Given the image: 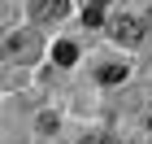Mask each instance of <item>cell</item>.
<instances>
[{
	"instance_id": "1",
	"label": "cell",
	"mask_w": 152,
	"mask_h": 144,
	"mask_svg": "<svg viewBox=\"0 0 152 144\" xmlns=\"http://www.w3.org/2000/svg\"><path fill=\"white\" fill-rule=\"evenodd\" d=\"M4 52H9V61H18V66H31V61H39V52H44V39H39V31H31V26H18V31H9V39H4Z\"/></svg>"
},
{
	"instance_id": "2",
	"label": "cell",
	"mask_w": 152,
	"mask_h": 144,
	"mask_svg": "<svg viewBox=\"0 0 152 144\" xmlns=\"http://www.w3.org/2000/svg\"><path fill=\"white\" fill-rule=\"evenodd\" d=\"M109 35H113L117 44H139V39L148 35V22L135 18V13H117L113 22H109Z\"/></svg>"
},
{
	"instance_id": "3",
	"label": "cell",
	"mask_w": 152,
	"mask_h": 144,
	"mask_svg": "<svg viewBox=\"0 0 152 144\" xmlns=\"http://www.w3.org/2000/svg\"><path fill=\"white\" fill-rule=\"evenodd\" d=\"M65 9H70V0H35L31 4V13H35L39 22H61Z\"/></svg>"
},
{
	"instance_id": "4",
	"label": "cell",
	"mask_w": 152,
	"mask_h": 144,
	"mask_svg": "<svg viewBox=\"0 0 152 144\" xmlns=\"http://www.w3.org/2000/svg\"><path fill=\"white\" fill-rule=\"evenodd\" d=\"M52 57H57V66H74V61H78V48L65 39V44H57V48H52Z\"/></svg>"
},
{
	"instance_id": "5",
	"label": "cell",
	"mask_w": 152,
	"mask_h": 144,
	"mask_svg": "<svg viewBox=\"0 0 152 144\" xmlns=\"http://www.w3.org/2000/svg\"><path fill=\"white\" fill-rule=\"evenodd\" d=\"M96 79H100V83H122V79H126V66H100Z\"/></svg>"
}]
</instances>
